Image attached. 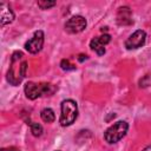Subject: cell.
Returning <instances> with one entry per match:
<instances>
[{
    "instance_id": "cell-17",
    "label": "cell",
    "mask_w": 151,
    "mask_h": 151,
    "mask_svg": "<svg viewBox=\"0 0 151 151\" xmlns=\"http://www.w3.org/2000/svg\"><path fill=\"white\" fill-rule=\"evenodd\" d=\"M143 151H151V145H149V146H146V147H145V149H144Z\"/></svg>"
},
{
    "instance_id": "cell-16",
    "label": "cell",
    "mask_w": 151,
    "mask_h": 151,
    "mask_svg": "<svg viewBox=\"0 0 151 151\" xmlns=\"http://www.w3.org/2000/svg\"><path fill=\"white\" fill-rule=\"evenodd\" d=\"M86 59H87V55H86V54H85V55H84V54H79V57H78V60H79V61H84V60H86Z\"/></svg>"
},
{
    "instance_id": "cell-5",
    "label": "cell",
    "mask_w": 151,
    "mask_h": 151,
    "mask_svg": "<svg viewBox=\"0 0 151 151\" xmlns=\"http://www.w3.org/2000/svg\"><path fill=\"white\" fill-rule=\"evenodd\" d=\"M86 19L81 15H74L72 18H70L66 24H65V29L67 33H71V34H76V33H79L81 31H84L86 28Z\"/></svg>"
},
{
    "instance_id": "cell-10",
    "label": "cell",
    "mask_w": 151,
    "mask_h": 151,
    "mask_svg": "<svg viewBox=\"0 0 151 151\" xmlns=\"http://www.w3.org/2000/svg\"><path fill=\"white\" fill-rule=\"evenodd\" d=\"M117 22L119 25H131L133 21L131 19V9L129 7H120L117 13Z\"/></svg>"
},
{
    "instance_id": "cell-1",
    "label": "cell",
    "mask_w": 151,
    "mask_h": 151,
    "mask_svg": "<svg viewBox=\"0 0 151 151\" xmlns=\"http://www.w3.org/2000/svg\"><path fill=\"white\" fill-rule=\"evenodd\" d=\"M27 71V61L24 57V53L20 51H17L12 54L9 70L7 72V80L9 84L17 86L19 85L22 79L26 76Z\"/></svg>"
},
{
    "instance_id": "cell-8",
    "label": "cell",
    "mask_w": 151,
    "mask_h": 151,
    "mask_svg": "<svg viewBox=\"0 0 151 151\" xmlns=\"http://www.w3.org/2000/svg\"><path fill=\"white\" fill-rule=\"evenodd\" d=\"M111 41L110 34H103L100 37L93 38L90 42V47L92 51H94L98 55H103L105 53V46Z\"/></svg>"
},
{
    "instance_id": "cell-2",
    "label": "cell",
    "mask_w": 151,
    "mask_h": 151,
    "mask_svg": "<svg viewBox=\"0 0 151 151\" xmlns=\"http://www.w3.org/2000/svg\"><path fill=\"white\" fill-rule=\"evenodd\" d=\"M25 94L28 99L34 100L41 96H52L55 91L57 87L52 84L48 83H33L28 81L25 85Z\"/></svg>"
},
{
    "instance_id": "cell-12",
    "label": "cell",
    "mask_w": 151,
    "mask_h": 151,
    "mask_svg": "<svg viewBox=\"0 0 151 151\" xmlns=\"http://www.w3.org/2000/svg\"><path fill=\"white\" fill-rule=\"evenodd\" d=\"M27 124L31 126V132H32V134H33L34 137H39V136L42 134V126H41L40 124L34 123V122H29V123H27Z\"/></svg>"
},
{
    "instance_id": "cell-11",
    "label": "cell",
    "mask_w": 151,
    "mask_h": 151,
    "mask_svg": "<svg viewBox=\"0 0 151 151\" xmlns=\"http://www.w3.org/2000/svg\"><path fill=\"white\" fill-rule=\"evenodd\" d=\"M40 117H41V119L45 122V123H52V122H54V119H55V114H54V112H53V110L52 109H44L41 112H40Z\"/></svg>"
},
{
    "instance_id": "cell-15",
    "label": "cell",
    "mask_w": 151,
    "mask_h": 151,
    "mask_svg": "<svg viewBox=\"0 0 151 151\" xmlns=\"http://www.w3.org/2000/svg\"><path fill=\"white\" fill-rule=\"evenodd\" d=\"M1 151H20V150L17 147H4L1 149Z\"/></svg>"
},
{
    "instance_id": "cell-14",
    "label": "cell",
    "mask_w": 151,
    "mask_h": 151,
    "mask_svg": "<svg viewBox=\"0 0 151 151\" xmlns=\"http://www.w3.org/2000/svg\"><path fill=\"white\" fill-rule=\"evenodd\" d=\"M55 4H57L55 1H42V0L38 1V6L41 9H47L50 7H53V6H55Z\"/></svg>"
},
{
    "instance_id": "cell-3",
    "label": "cell",
    "mask_w": 151,
    "mask_h": 151,
    "mask_svg": "<svg viewBox=\"0 0 151 151\" xmlns=\"http://www.w3.org/2000/svg\"><path fill=\"white\" fill-rule=\"evenodd\" d=\"M60 119L59 123L61 126H70L74 123V120L78 117V106L77 103L72 99L63 100L60 104Z\"/></svg>"
},
{
    "instance_id": "cell-6",
    "label": "cell",
    "mask_w": 151,
    "mask_h": 151,
    "mask_svg": "<svg viewBox=\"0 0 151 151\" xmlns=\"http://www.w3.org/2000/svg\"><path fill=\"white\" fill-rule=\"evenodd\" d=\"M146 40V33L143 29H137L136 32H133L125 41V47L127 50H136L142 47L145 44Z\"/></svg>"
},
{
    "instance_id": "cell-9",
    "label": "cell",
    "mask_w": 151,
    "mask_h": 151,
    "mask_svg": "<svg viewBox=\"0 0 151 151\" xmlns=\"http://www.w3.org/2000/svg\"><path fill=\"white\" fill-rule=\"evenodd\" d=\"M14 20V13L11 9L9 5L6 2L0 4V25L4 27L7 24H11Z\"/></svg>"
},
{
    "instance_id": "cell-7",
    "label": "cell",
    "mask_w": 151,
    "mask_h": 151,
    "mask_svg": "<svg viewBox=\"0 0 151 151\" xmlns=\"http://www.w3.org/2000/svg\"><path fill=\"white\" fill-rule=\"evenodd\" d=\"M42 46H44V32L42 31H37L33 34V37L25 44L26 51H28L32 54L40 52Z\"/></svg>"
},
{
    "instance_id": "cell-4",
    "label": "cell",
    "mask_w": 151,
    "mask_h": 151,
    "mask_svg": "<svg viewBox=\"0 0 151 151\" xmlns=\"http://www.w3.org/2000/svg\"><path fill=\"white\" fill-rule=\"evenodd\" d=\"M129 125L124 120H119L117 123H114L113 125H111L104 133V138L109 144H114L117 142H119L127 132Z\"/></svg>"
},
{
    "instance_id": "cell-13",
    "label": "cell",
    "mask_w": 151,
    "mask_h": 151,
    "mask_svg": "<svg viewBox=\"0 0 151 151\" xmlns=\"http://www.w3.org/2000/svg\"><path fill=\"white\" fill-rule=\"evenodd\" d=\"M60 67L64 70V71H71V70H76V66L73 64L70 63L68 59H63L61 63H60Z\"/></svg>"
}]
</instances>
